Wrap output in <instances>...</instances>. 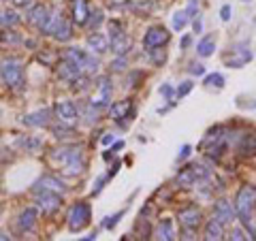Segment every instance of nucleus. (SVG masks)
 <instances>
[{
  "mask_svg": "<svg viewBox=\"0 0 256 241\" xmlns=\"http://www.w3.org/2000/svg\"><path fill=\"white\" fill-rule=\"evenodd\" d=\"M192 88H194V82H192V79L182 82L178 88H175V98H184V96H188L192 92Z\"/></svg>",
  "mask_w": 256,
  "mask_h": 241,
  "instance_id": "f704fd0d",
  "label": "nucleus"
},
{
  "mask_svg": "<svg viewBox=\"0 0 256 241\" xmlns=\"http://www.w3.org/2000/svg\"><path fill=\"white\" fill-rule=\"evenodd\" d=\"M230 18H233V6H230V4H222L220 6V20L222 22H230Z\"/></svg>",
  "mask_w": 256,
  "mask_h": 241,
  "instance_id": "79ce46f5",
  "label": "nucleus"
},
{
  "mask_svg": "<svg viewBox=\"0 0 256 241\" xmlns=\"http://www.w3.org/2000/svg\"><path fill=\"white\" fill-rule=\"evenodd\" d=\"M228 239H233V241H242V239H248L246 237V232L242 230V228H233V230H230V237Z\"/></svg>",
  "mask_w": 256,
  "mask_h": 241,
  "instance_id": "de8ad7c7",
  "label": "nucleus"
},
{
  "mask_svg": "<svg viewBox=\"0 0 256 241\" xmlns=\"http://www.w3.org/2000/svg\"><path fill=\"white\" fill-rule=\"evenodd\" d=\"M22 38L15 34V32H11V30H4L2 26H0V43H20Z\"/></svg>",
  "mask_w": 256,
  "mask_h": 241,
  "instance_id": "e433bc0d",
  "label": "nucleus"
},
{
  "mask_svg": "<svg viewBox=\"0 0 256 241\" xmlns=\"http://www.w3.org/2000/svg\"><path fill=\"white\" fill-rule=\"evenodd\" d=\"M79 118H84V122L88 126H94V124H98V120H100V109L90 100L79 107Z\"/></svg>",
  "mask_w": 256,
  "mask_h": 241,
  "instance_id": "b1692460",
  "label": "nucleus"
},
{
  "mask_svg": "<svg viewBox=\"0 0 256 241\" xmlns=\"http://www.w3.org/2000/svg\"><path fill=\"white\" fill-rule=\"evenodd\" d=\"M50 15H52V9L50 6H45V4H32L30 9H28V15H26V20L32 28H36L38 32L43 34V30L47 26V22H50Z\"/></svg>",
  "mask_w": 256,
  "mask_h": 241,
  "instance_id": "f8f14e48",
  "label": "nucleus"
},
{
  "mask_svg": "<svg viewBox=\"0 0 256 241\" xmlns=\"http://www.w3.org/2000/svg\"><path fill=\"white\" fill-rule=\"evenodd\" d=\"M43 34L52 36L54 41H58V43H68L70 38H73V24L68 22L66 15H62V11L52 9L50 22H47Z\"/></svg>",
  "mask_w": 256,
  "mask_h": 241,
  "instance_id": "7ed1b4c3",
  "label": "nucleus"
},
{
  "mask_svg": "<svg viewBox=\"0 0 256 241\" xmlns=\"http://www.w3.org/2000/svg\"><path fill=\"white\" fill-rule=\"evenodd\" d=\"M111 92H114V86H111V77L102 75L98 79V96L92 100L96 107H98L100 111L102 109H109L111 107Z\"/></svg>",
  "mask_w": 256,
  "mask_h": 241,
  "instance_id": "dca6fc26",
  "label": "nucleus"
},
{
  "mask_svg": "<svg viewBox=\"0 0 256 241\" xmlns=\"http://www.w3.org/2000/svg\"><path fill=\"white\" fill-rule=\"evenodd\" d=\"M126 216V210H120V212H116L114 216H107L105 220H102V228H107V230H111V228H116L118 226V222L122 220Z\"/></svg>",
  "mask_w": 256,
  "mask_h": 241,
  "instance_id": "72a5a7b5",
  "label": "nucleus"
},
{
  "mask_svg": "<svg viewBox=\"0 0 256 241\" xmlns=\"http://www.w3.org/2000/svg\"><path fill=\"white\" fill-rule=\"evenodd\" d=\"M36 190H52V192H58V194H64L68 190V186L58 175H43V178H38L32 184V192H36Z\"/></svg>",
  "mask_w": 256,
  "mask_h": 241,
  "instance_id": "2eb2a0df",
  "label": "nucleus"
},
{
  "mask_svg": "<svg viewBox=\"0 0 256 241\" xmlns=\"http://www.w3.org/2000/svg\"><path fill=\"white\" fill-rule=\"evenodd\" d=\"M192 28H194L196 34H201V32H203V20L198 18V15H196L194 20H192Z\"/></svg>",
  "mask_w": 256,
  "mask_h": 241,
  "instance_id": "09e8293b",
  "label": "nucleus"
},
{
  "mask_svg": "<svg viewBox=\"0 0 256 241\" xmlns=\"http://www.w3.org/2000/svg\"><path fill=\"white\" fill-rule=\"evenodd\" d=\"M38 222V207H26V210H22L20 216H18V228L20 232H30L32 228L36 226Z\"/></svg>",
  "mask_w": 256,
  "mask_h": 241,
  "instance_id": "a211bd4d",
  "label": "nucleus"
},
{
  "mask_svg": "<svg viewBox=\"0 0 256 241\" xmlns=\"http://www.w3.org/2000/svg\"><path fill=\"white\" fill-rule=\"evenodd\" d=\"M188 73L201 77V75H205V66H203V64H198V62H192L190 66H188Z\"/></svg>",
  "mask_w": 256,
  "mask_h": 241,
  "instance_id": "37998d69",
  "label": "nucleus"
},
{
  "mask_svg": "<svg viewBox=\"0 0 256 241\" xmlns=\"http://www.w3.org/2000/svg\"><path fill=\"white\" fill-rule=\"evenodd\" d=\"M102 20H105V15H102V11H100V9H94V11H90V20H88L86 26L94 32V30H98V28H100Z\"/></svg>",
  "mask_w": 256,
  "mask_h": 241,
  "instance_id": "473e14b6",
  "label": "nucleus"
},
{
  "mask_svg": "<svg viewBox=\"0 0 256 241\" xmlns=\"http://www.w3.org/2000/svg\"><path fill=\"white\" fill-rule=\"evenodd\" d=\"M235 212H237V220H242L244 226L252 224V216H254V207H256V188L246 184L237 190L235 196Z\"/></svg>",
  "mask_w": 256,
  "mask_h": 241,
  "instance_id": "f03ea898",
  "label": "nucleus"
},
{
  "mask_svg": "<svg viewBox=\"0 0 256 241\" xmlns=\"http://www.w3.org/2000/svg\"><path fill=\"white\" fill-rule=\"evenodd\" d=\"M52 134L56 136V139H60V141H64V139H73V136H75V128L70 126V124L60 122V124L52 126Z\"/></svg>",
  "mask_w": 256,
  "mask_h": 241,
  "instance_id": "c756f323",
  "label": "nucleus"
},
{
  "mask_svg": "<svg viewBox=\"0 0 256 241\" xmlns=\"http://www.w3.org/2000/svg\"><path fill=\"white\" fill-rule=\"evenodd\" d=\"M205 239L207 241H220V239H224V224L218 218L207 220V224H205Z\"/></svg>",
  "mask_w": 256,
  "mask_h": 241,
  "instance_id": "a878e982",
  "label": "nucleus"
},
{
  "mask_svg": "<svg viewBox=\"0 0 256 241\" xmlns=\"http://www.w3.org/2000/svg\"><path fill=\"white\" fill-rule=\"evenodd\" d=\"M178 220H180V226H182L184 230L194 232L198 226H201L203 214H201V210H198V207L188 205V207H184V210L178 212Z\"/></svg>",
  "mask_w": 256,
  "mask_h": 241,
  "instance_id": "9d476101",
  "label": "nucleus"
},
{
  "mask_svg": "<svg viewBox=\"0 0 256 241\" xmlns=\"http://www.w3.org/2000/svg\"><path fill=\"white\" fill-rule=\"evenodd\" d=\"M192 154V146H182V150H180V154H178V162H184V160H186L188 156Z\"/></svg>",
  "mask_w": 256,
  "mask_h": 241,
  "instance_id": "a18cd8bd",
  "label": "nucleus"
},
{
  "mask_svg": "<svg viewBox=\"0 0 256 241\" xmlns=\"http://www.w3.org/2000/svg\"><path fill=\"white\" fill-rule=\"evenodd\" d=\"M188 24H190V18H188V15H186V11H175L173 15H171V28L175 30V32H182L184 28H186L188 26Z\"/></svg>",
  "mask_w": 256,
  "mask_h": 241,
  "instance_id": "7c9ffc66",
  "label": "nucleus"
},
{
  "mask_svg": "<svg viewBox=\"0 0 256 241\" xmlns=\"http://www.w3.org/2000/svg\"><path fill=\"white\" fill-rule=\"evenodd\" d=\"M88 54H90V52H86V50H79V47H66V50L62 52V56H60V58H62V60H68V62H73V64H77V66H82V70H84V64H86Z\"/></svg>",
  "mask_w": 256,
  "mask_h": 241,
  "instance_id": "393cba45",
  "label": "nucleus"
},
{
  "mask_svg": "<svg viewBox=\"0 0 256 241\" xmlns=\"http://www.w3.org/2000/svg\"><path fill=\"white\" fill-rule=\"evenodd\" d=\"M207 178H210V171H207L203 164H186L175 175V184H178L180 188H194L196 184L205 182Z\"/></svg>",
  "mask_w": 256,
  "mask_h": 241,
  "instance_id": "423d86ee",
  "label": "nucleus"
},
{
  "mask_svg": "<svg viewBox=\"0 0 256 241\" xmlns=\"http://www.w3.org/2000/svg\"><path fill=\"white\" fill-rule=\"evenodd\" d=\"M214 52H216V36L214 34H207L196 43V54L201 56V58H210V56H214Z\"/></svg>",
  "mask_w": 256,
  "mask_h": 241,
  "instance_id": "cd10ccee",
  "label": "nucleus"
},
{
  "mask_svg": "<svg viewBox=\"0 0 256 241\" xmlns=\"http://www.w3.org/2000/svg\"><path fill=\"white\" fill-rule=\"evenodd\" d=\"M79 75H84L82 66H77V64H73V62H68V60H62V58H60V64H58V77L62 79V82L70 84V82H73V79H77Z\"/></svg>",
  "mask_w": 256,
  "mask_h": 241,
  "instance_id": "4be33fe9",
  "label": "nucleus"
},
{
  "mask_svg": "<svg viewBox=\"0 0 256 241\" xmlns=\"http://www.w3.org/2000/svg\"><path fill=\"white\" fill-rule=\"evenodd\" d=\"M34 194V203L36 207L41 210L45 216H52L56 214L62 207V194H58V192H52V190H36L32 192Z\"/></svg>",
  "mask_w": 256,
  "mask_h": 241,
  "instance_id": "6e6552de",
  "label": "nucleus"
},
{
  "mask_svg": "<svg viewBox=\"0 0 256 241\" xmlns=\"http://www.w3.org/2000/svg\"><path fill=\"white\" fill-rule=\"evenodd\" d=\"M6 239H11V237H9V232H4V230H0V241H6Z\"/></svg>",
  "mask_w": 256,
  "mask_h": 241,
  "instance_id": "864d4df0",
  "label": "nucleus"
},
{
  "mask_svg": "<svg viewBox=\"0 0 256 241\" xmlns=\"http://www.w3.org/2000/svg\"><path fill=\"white\" fill-rule=\"evenodd\" d=\"M90 220H92V207H90V203H86V200H77L66 214V224H68L70 232L84 230L88 224H90Z\"/></svg>",
  "mask_w": 256,
  "mask_h": 241,
  "instance_id": "39448f33",
  "label": "nucleus"
},
{
  "mask_svg": "<svg viewBox=\"0 0 256 241\" xmlns=\"http://www.w3.org/2000/svg\"><path fill=\"white\" fill-rule=\"evenodd\" d=\"M207 88H216V90H222L224 84H226V79H224L222 73H210L205 75V82H203Z\"/></svg>",
  "mask_w": 256,
  "mask_h": 241,
  "instance_id": "2f4dec72",
  "label": "nucleus"
},
{
  "mask_svg": "<svg viewBox=\"0 0 256 241\" xmlns=\"http://www.w3.org/2000/svg\"><path fill=\"white\" fill-rule=\"evenodd\" d=\"M109 50L114 56H128V52L132 50V38L126 32H122V34L109 38Z\"/></svg>",
  "mask_w": 256,
  "mask_h": 241,
  "instance_id": "412c9836",
  "label": "nucleus"
},
{
  "mask_svg": "<svg viewBox=\"0 0 256 241\" xmlns=\"http://www.w3.org/2000/svg\"><path fill=\"white\" fill-rule=\"evenodd\" d=\"M198 9H201V2H198V0H188V4H186V15L190 20H194L196 15H198Z\"/></svg>",
  "mask_w": 256,
  "mask_h": 241,
  "instance_id": "ea45409f",
  "label": "nucleus"
},
{
  "mask_svg": "<svg viewBox=\"0 0 256 241\" xmlns=\"http://www.w3.org/2000/svg\"><path fill=\"white\" fill-rule=\"evenodd\" d=\"M214 218H218L224 226H230L235 220H237V212H235V205L226 198H220L216 200L214 205Z\"/></svg>",
  "mask_w": 256,
  "mask_h": 241,
  "instance_id": "4468645a",
  "label": "nucleus"
},
{
  "mask_svg": "<svg viewBox=\"0 0 256 241\" xmlns=\"http://www.w3.org/2000/svg\"><path fill=\"white\" fill-rule=\"evenodd\" d=\"M54 118L58 120V122L75 126L79 122V107L73 100H58L54 105Z\"/></svg>",
  "mask_w": 256,
  "mask_h": 241,
  "instance_id": "1a4fd4ad",
  "label": "nucleus"
},
{
  "mask_svg": "<svg viewBox=\"0 0 256 241\" xmlns=\"http://www.w3.org/2000/svg\"><path fill=\"white\" fill-rule=\"evenodd\" d=\"M11 2H13V6H18V9H30V6L32 4H34V0H11Z\"/></svg>",
  "mask_w": 256,
  "mask_h": 241,
  "instance_id": "49530a36",
  "label": "nucleus"
},
{
  "mask_svg": "<svg viewBox=\"0 0 256 241\" xmlns=\"http://www.w3.org/2000/svg\"><path fill=\"white\" fill-rule=\"evenodd\" d=\"M252 60V50L248 43H235L228 47V52L224 54V64L228 68H244L248 62Z\"/></svg>",
  "mask_w": 256,
  "mask_h": 241,
  "instance_id": "0eeeda50",
  "label": "nucleus"
},
{
  "mask_svg": "<svg viewBox=\"0 0 256 241\" xmlns=\"http://www.w3.org/2000/svg\"><path fill=\"white\" fill-rule=\"evenodd\" d=\"M114 143V134H105L102 136V146H111Z\"/></svg>",
  "mask_w": 256,
  "mask_h": 241,
  "instance_id": "3c124183",
  "label": "nucleus"
},
{
  "mask_svg": "<svg viewBox=\"0 0 256 241\" xmlns=\"http://www.w3.org/2000/svg\"><path fill=\"white\" fill-rule=\"evenodd\" d=\"M0 77H2L4 86L9 90H22L24 84H26V77H24V66L20 58H4L0 62Z\"/></svg>",
  "mask_w": 256,
  "mask_h": 241,
  "instance_id": "20e7f679",
  "label": "nucleus"
},
{
  "mask_svg": "<svg viewBox=\"0 0 256 241\" xmlns=\"http://www.w3.org/2000/svg\"><path fill=\"white\" fill-rule=\"evenodd\" d=\"M52 118H54V109L43 107V109L32 111V114H26L22 118V124L30 126V128H43V126H50Z\"/></svg>",
  "mask_w": 256,
  "mask_h": 241,
  "instance_id": "ddd939ff",
  "label": "nucleus"
},
{
  "mask_svg": "<svg viewBox=\"0 0 256 241\" xmlns=\"http://www.w3.org/2000/svg\"><path fill=\"white\" fill-rule=\"evenodd\" d=\"M50 160L54 164H58L62 173L68 178H75V175H82L86 171V154L79 143L77 146H60L50 154Z\"/></svg>",
  "mask_w": 256,
  "mask_h": 241,
  "instance_id": "f257e3e1",
  "label": "nucleus"
},
{
  "mask_svg": "<svg viewBox=\"0 0 256 241\" xmlns=\"http://www.w3.org/2000/svg\"><path fill=\"white\" fill-rule=\"evenodd\" d=\"M242 2H252V0H242Z\"/></svg>",
  "mask_w": 256,
  "mask_h": 241,
  "instance_id": "6e6d98bb",
  "label": "nucleus"
},
{
  "mask_svg": "<svg viewBox=\"0 0 256 241\" xmlns=\"http://www.w3.org/2000/svg\"><path fill=\"white\" fill-rule=\"evenodd\" d=\"M111 68L114 70H124L126 68V56H116L114 64H111Z\"/></svg>",
  "mask_w": 256,
  "mask_h": 241,
  "instance_id": "c03bdc74",
  "label": "nucleus"
},
{
  "mask_svg": "<svg viewBox=\"0 0 256 241\" xmlns=\"http://www.w3.org/2000/svg\"><path fill=\"white\" fill-rule=\"evenodd\" d=\"M109 182V175H100V178L98 180H96L94 182V188H92V194L96 196V194H100V190L102 188H105V184Z\"/></svg>",
  "mask_w": 256,
  "mask_h": 241,
  "instance_id": "a19ab883",
  "label": "nucleus"
},
{
  "mask_svg": "<svg viewBox=\"0 0 256 241\" xmlns=\"http://www.w3.org/2000/svg\"><path fill=\"white\" fill-rule=\"evenodd\" d=\"M154 237L160 239V241H173V239H178V235H175L173 222H171V220H160V224L156 226Z\"/></svg>",
  "mask_w": 256,
  "mask_h": 241,
  "instance_id": "bb28decb",
  "label": "nucleus"
},
{
  "mask_svg": "<svg viewBox=\"0 0 256 241\" xmlns=\"http://www.w3.org/2000/svg\"><path fill=\"white\" fill-rule=\"evenodd\" d=\"M84 241H92V239H96V232H90V235H86V237H82Z\"/></svg>",
  "mask_w": 256,
  "mask_h": 241,
  "instance_id": "5fc2aeb1",
  "label": "nucleus"
},
{
  "mask_svg": "<svg viewBox=\"0 0 256 241\" xmlns=\"http://www.w3.org/2000/svg\"><path fill=\"white\" fill-rule=\"evenodd\" d=\"M169 30H166L164 26H152L146 30V36H143V50H156V47H162L169 43Z\"/></svg>",
  "mask_w": 256,
  "mask_h": 241,
  "instance_id": "9b49d317",
  "label": "nucleus"
},
{
  "mask_svg": "<svg viewBox=\"0 0 256 241\" xmlns=\"http://www.w3.org/2000/svg\"><path fill=\"white\" fill-rule=\"evenodd\" d=\"M109 114H111V118H114L116 122L122 124V120H128V122H130L137 111H134V107H132V100L126 98V100H120V102H116V105H111Z\"/></svg>",
  "mask_w": 256,
  "mask_h": 241,
  "instance_id": "f3484780",
  "label": "nucleus"
},
{
  "mask_svg": "<svg viewBox=\"0 0 256 241\" xmlns=\"http://www.w3.org/2000/svg\"><path fill=\"white\" fill-rule=\"evenodd\" d=\"M158 92L164 96V100L169 102V105H175V88L171 84H162L158 88Z\"/></svg>",
  "mask_w": 256,
  "mask_h": 241,
  "instance_id": "c9c22d12",
  "label": "nucleus"
},
{
  "mask_svg": "<svg viewBox=\"0 0 256 241\" xmlns=\"http://www.w3.org/2000/svg\"><path fill=\"white\" fill-rule=\"evenodd\" d=\"M150 54H152V62H154L156 66H162L164 60H166L164 50H160V47H156V50H150Z\"/></svg>",
  "mask_w": 256,
  "mask_h": 241,
  "instance_id": "58836bf2",
  "label": "nucleus"
},
{
  "mask_svg": "<svg viewBox=\"0 0 256 241\" xmlns=\"http://www.w3.org/2000/svg\"><path fill=\"white\" fill-rule=\"evenodd\" d=\"M122 148H124V143L118 141V143H114V146H111V152H118V150H122Z\"/></svg>",
  "mask_w": 256,
  "mask_h": 241,
  "instance_id": "603ef678",
  "label": "nucleus"
},
{
  "mask_svg": "<svg viewBox=\"0 0 256 241\" xmlns=\"http://www.w3.org/2000/svg\"><path fill=\"white\" fill-rule=\"evenodd\" d=\"M18 146L26 148V152H36V150H38V146H41V141H38V139H30V136H26V139H20V141H18Z\"/></svg>",
  "mask_w": 256,
  "mask_h": 241,
  "instance_id": "4c0bfd02",
  "label": "nucleus"
},
{
  "mask_svg": "<svg viewBox=\"0 0 256 241\" xmlns=\"http://www.w3.org/2000/svg\"><path fill=\"white\" fill-rule=\"evenodd\" d=\"M22 24V18L13 9H2L0 6V26H6V28H15Z\"/></svg>",
  "mask_w": 256,
  "mask_h": 241,
  "instance_id": "c85d7f7f",
  "label": "nucleus"
},
{
  "mask_svg": "<svg viewBox=\"0 0 256 241\" xmlns=\"http://www.w3.org/2000/svg\"><path fill=\"white\" fill-rule=\"evenodd\" d=\"M90 2L88 0H70V15H73V24L77 26H86L90 20Z\"/></svg>",
  "mask_w": 256,
  "mask_h": 241,
  "instance_id": "6ab92c4d",
  "label": "nucleus"
},
{
  "mask_svg": "<svg viewBox=\"0 0 256 241\" xmlns=\"http://www.w3.org/2000/svg\"><path fill=\"white\" fill-rule=\"evenodd\" d=\"M86 47L90 50V54L94 56H102V54H107L109 52V38L105 34H100V32H92L90 36H88V41H86Z\"/></svg>",
  "mask_w": 256,
  "mask_h": 241,
  "instance_id": "aec40b11",
  "label": "nucleus"
},
{
  "mask_svg": "<svg viewBox=\"0 0 256 241\" xmlns=\"http://www.w3.org/2000/svg\"><path fill=\"white\" fill-rule=\"evenodd\" d=\"M190 41H192V38L186 34V36H184L182 38V43H180V47H182V50H188V45H190Z\"/></svg>",
  "mask_w": 256,
  "mask_h": 241,
  "instance_id": "8fccbe9b",
  "label": "nucleus"
},
{
  "mask_svg": "<svg viewBox=\"0 0 256 241\" xmlns=\"http://www.w3.org/2000/svg\"><path fill=\"white\" fill-rule=\"evenodd\" d=\"M237 152L242 156H254L256 154V134L254 132H246V134L239 136Z\"/></svg>",
  "mask_w": 256,
  "mask_h": 241,
  "instance_id": "5701e85b",
  "label": "nucleus"
}]
</instances>
